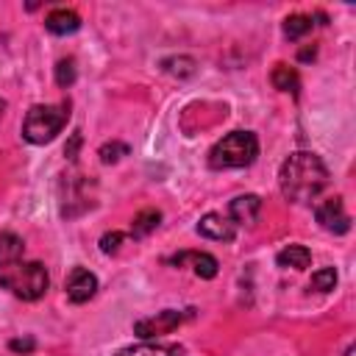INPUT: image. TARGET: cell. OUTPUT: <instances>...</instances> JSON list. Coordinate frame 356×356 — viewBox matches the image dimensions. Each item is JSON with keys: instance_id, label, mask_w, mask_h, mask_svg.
I'll return each instance as SVG.
<instances>
[{"instance_id": "cell-1", "label": "cell", "mask_w": 356, "mask_h": 356, "mask_svg": "<svg viewBox=\"0 0 356 356\" xmlns=\"http://www.w3.org/2000/svg\"><path fill=\"white\" fill-rule=\"evenodd\" d=\"M47 270L42 261H25V245L17 234H0V286L22 300H39L47 292Z\"/></svg>"}, {"instance_id": "cell-3", "label": "cell", "mask_w": 356, "mask_h": 356, "mask_svg": "<svg viewBox=\"0 0 356 356\" xmlns=\"http://www.w3.org/2000/svg\"><path fill=\"white\" fill-rule=\"evenodd\" d=\"M259 156V139L250 131H231L209 150V167L211 170H234L248 167Z\"/></svg>"}, {"instance_id": "cell-14", "label": "cell", "mask_w": 356, "mask_h": 356, "mask_svg": "<svg viewBox=\"0 0 356 356\" xmlns=\"http://www.w3.org/2000/svg\"><path fill=\"white\" fill-rule=\"evenodd\" d=\"M159 220H161V211H156V209H145V211H139V214L134 217L128 234H131L134 239H142V236H147L150 231H156Z\"/></svg>"}, {"instance_id": "cell-16", "label": "cell", "mask_w": 356, "mask_h": 356, "mask_svg": "<svg viewBox=\"0 0 356 356\" xmlns=\"http://www.w3.org/2000/svg\"><path fill=\"white\" fill-rule=\"evenodd\" d=\"M312 17L309 14H292V17H286L284 19V36L286 39H300V36H306L309 31H312Z\"/></svg>"}, {"instance_id": "cell-25", "label": "cell", "mask_w": 356, "mask_h": 356, "mask_svg": "<svg viewBox=\"0 0 356 356\" xmlns=\"http://www.w3.org/2000/svg\"><path fill=\"white\" fill-rule=\"evenodd\" d=\"M345 356H353V345H350V348H348V350H345Z\"/></svg>"}, {"instance_id": "cell-24", "label": "cell", "mask_w": 356, "mask_h": 356, "mask_svg": "<svg viewBox=\"0 0 356 356\" xmlns=\"http://www.w3.org/2000/svg\"><path fill=\"white\" fill-rule=\"evenodd\" d=\"M309 58H314V47H312V50H303V53H300V61H309Z\"/></svg>"}, {"instance_id": "cell-15", "label": "cell", "mask_w": 356, "mask_h": 356, "mask_svg": "<svg viewBox=\"0 0 356 356\" xmlns=\"http://www.w3.org/2000/svg\"><path fill=\"white\" fill-rule=\"evenodd\" d=\"M117 356H178V348L172 345H131V348H122Z\"/></svg>"}, {"instance_id": "cell-9", "label": "cell", "mask_w": 356, "mask_h": 356, "mask_svg": "<svg viewBox=\"0 0 356 356\" xmlns=\"http://www.w3.org/2000/svg\"><path fill=\"white\" fill-rule=\"evenodd\" d=\"M197 234L206 239H217V242H231L234 239V222L217 211H209L200 217L197 222Z\"/></svg>"}, {"instance_id": "cell-23", "label": "cell", "mask_w": 356, "mask_h": 356, "mask_svg": "<svg viewBox=\"0 0 356 356\" xmlns=\"http://www.w3.org/2000/svg\"><path fill=\"white\" fill-rule=\"evenodd\" d=\"M11 348H14V350H31V348H33V342H31V339H25V342H22V339H14V342H11Z\"/></svg>"}, {"instance_id": "cell-17", "label": "cell", "mask_w": 356, "mask_h": 356, "mask_svg": "<svg viewBox=\"0 0 356 356\" xmlns=\"http://www.w3.org/2000/svg\"><path fill=\"white\" fill-rule=\"evenodd\" d=\"M161 67H164V72H170V75H178V78H189V75L195 72V61H192L189 56L164 58V61H161Z\"/></svg>"}, {"instance_id": "cell-26", "label": "cell", "mask_w": 356, "mask_h": 356, "mask_svg": "<svg viewBox=\"0 0 356 356\" xmlns=\"http://www.w3.org/2000/svg\"><path fill=\"white\" fill-rule=\"evenodd\" d=\"M3 108H6V100H0V114H3Z\"/></svg>"}, {"instance_id": "cell-20", "label": "cell", "mask_w": 356, "mask_h": 356, "mask_svg": "<svg viewBox=\"0 0 356 356\" xmlns=\"http://www.w3.org/2000/svg\"><path fill=\"white\" fill-rule=\"evenodd\" d=\"M125 153H128V145H122V142H106L100 147V161L103 164H111V161H120Z\"/></svg>"}, {"instance_id": "cell-18", "label": "cell", "mask_w": 356, "mask_h": 356, "mask_svg": "<svg viewBox=\"0 0 356 356\" xmlns=\"http://www.w3.org/2000/svg\"><path fill=\"white\" fill-rule=\"evenodd\" d=\"M334 284H337V270L334 267H323L312 275V286L317 292H328V289H334Z\"/></svg>"}, {"instance_id": "cell-12", "label": "cell", "mask_w": 356, "mask_h": 356, "mask_svg": "<svg viewBox=\"0 0 356 356\" xmlns=\"http://www.w3.org/2000/svg\"><path fill=\"white\" fill-rule=\"evenodd\" d=\"M275 261H278V267L303 270V267H309V261H312V250H309L306 245H286L284 250H278Z\"/></svg>"}, {"instance_id": "cell-4", "label": "cell", "mask_w": 356, "mask_h": 356, "mask_svg": "<svg viewBox=\"0 0 356 356\" xmlns=\"http://www.w3.org/2000/svg\"><path fill=\"white\" fill-rule=\"evenodd\" d=\"M70 120V103H56V106H33L25 114L22 122V136L31 145H44L61 134V128Z\"/></svg>"}, {"instance_id": "cell-10", "label": "cell", "mask_w": 356, "mask_h": 356, "mask_svg": "<svg viewBox=\"0 0 356 356\" xmlns=\"http://www.w3.org/2000/svg\"><path fill=\"white\" fill-rule=\"evenodd\" d=\"M44 28H47L50 33H58V36L75 33V31L81 28V17H78L72 8H53V11L44 17Z\"/></svg>"}, {"instance_id": "cell-21", "label": "cell", "mask_w": 356, "mask_h": 356, "mask_svg": "<svg viewBox=\"0 0 356 356\" xmlns=\"http://www.w3.org/2000/svg\"><path fill=\"white\" fill-rule=\"evenodd\" d=\"M125 239V234H120V231H111V234H103V239H100V250L103 253H114L117 248H120V242Z\"/></svg>"}, {"instance_id": "cell-8", "label": "cell", "mask_w": 356, "mask_h": 356, "mask_svg": "<svg viewBox=\"0 0 356 356\" xmlns=\"http://www.w3.org/2000/svg\"><path fill=\"white\" fill-rule=\"evenodd\" d=\"M261 211V197L259 195H239L231 200L228 206V220H234V225H253L259 220Z\"/></svg>"}, {"instance_id": "cell-22", "label": "cell", "mask_w": 356, "mask_h": 356, "mask_svg": "<svg viewBox=\"0 0 356 356\" xmlns=\"http://www.w3.org/2000/svg\"><path fill=\"white\" fill-rule=\"evenodd\" d=\"M78 145H81V134H75V136H72V142L64 147V153H67L70 159H75V150H78Z\"/></svg>"}, {"instance_id": "cell-19", "label": "cell", "mask_w": 356, "mask_h": 356, "mask_svg": "<svg viewBox=\"0 0 356 356\" xmlns=\"http://www.w3.org/2000/svg\"><path fill=\"white\" fill-rule=\"evenodd\" d=\"M75 81V61L72 58H61L56 64V83L58 86H70Z\"/></svg>"}, {"instance_id": "cell-13", "label": "cell", "mask_w": 356, "mask_h": 356, "mask_svg": "<svg viewBox=\"0 0 356 356\" xmlns=\"http://www.w3.org/2000/svg\"><path fill=\"white\" fill-rule=\"evenodd\" d=\"M270 81H273V86H275L278 92L298 95V89H300V78H298V72H295L289 64H275L273 72H270Z\"/></svg>"}, {"instance_id": "cell-5", "label": "cell", "mask_w": 356, "mask_h": 356, "mask_svg": "<svg viewBox=\"0 0 356 356\" xmlns=\"http://www.w3.org/2000/svg\"><path fill=\"white\" fill-rule=\"evenodd\" d=\"M314 217H317V222H320L325 231H331V234H345V231L350 228V217H348V211H345V206H342V197H328V200L317 203Z\"/></svg>"}, {"instance_id": "cell-6", "label": "cell", "mask_w": 356, "mask_h": 356, "mask_svg": "<svg viewBox=\"0 0 356 356\" xmlns=\"http://www.w3.org/2000/svg\"><path fill=\"white\" fill-rule=\"evenodd\" d=\"M181 320H184L181 312H175V309H164V312H159L156 317L139 320V323L134 325V334H136L139 339H153V337H161V334H170L172 328H178Z\"/></svg>"}, {"instance_id": "cell-7", "label": "cell", "mask_w": 356, "mask_h": 356, "mask_svg": "<svg viewBox=\"0 0 356 356\" xmlns=\"http://www.w3.org/2000/svg\"><path fill=\"white\" fill-rule=\"evenodd\" d=\"M97 292V278L95 273H89L86 267H75L67 275V298L72 303H86L92 295Z\"/></svg>"}, {"instance_id": "cell-2", "label": "cell", "mask_w": 356, "mask_h": 356, "mask_svg": "<svg viewBox=\"0 0 356 356\" xmlns=\"http://www.w3.org/2000/svg\"><path fill=\"white\" fill-rule=\"evenodd\" d=\"M278 184H281V192L286 200L309 203L328 186V167L323 164L320 156H314L309 150H298L281 164Z\"/></svg>"}, {"instance_id": "cell-11", "label": "cell", "mask_w": 356, "mask_h": 356, "mask_svg": "<svg viewBox=\"0 0 356 356\" xmlns=\"http://www.w3.org/2000/svg\"><path fill=\"white\" fill-rule=\"evenodd\" d=\"M184 261H192V267H195V275H200V278H214L217 275V259L211 256V253H195V250H186V253H178V256H172L170 259V264H184Z\"/></svg>"}]
</instances>
